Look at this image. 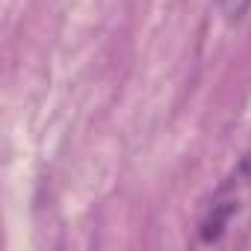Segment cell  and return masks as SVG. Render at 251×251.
Returning a JSON list of instances; mask_svg holds the SVG:
<instances>
[{
  "mask_svg": "<svg viewBox=\"0 0 251 251\" xmlns=\"http://www.w3.org/2000/svg\"><path fill=\"white\" fill-rule=\"evenodd\" d=\"M251 227V151H245L236 166L213 189L210 201L198 216V242L222 245L233 233Z\"/></svg>",
  "mask_w": 251,
  "mask_h": 251,
  "instance_id": "obj_1",
  "label": "cell"
},
{
  "mask_svg": "<svg viewBox=\"0 0 251 251\" xmlns=\"http://www.w3.org/2000/svg\"><path fill=\"white\" fill-rule=\"evenodd\" d=\"M219 9L227 21H239L251 9V0H219Z\"/></svg>",
  "mask_w": 251,
  "mask_h": 251,
  "instance_id": "obj_2",
  "label": "cell"
}]
</instances>
